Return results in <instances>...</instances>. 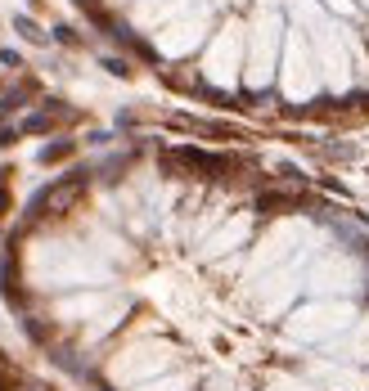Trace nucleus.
Here are the masks:
<instances>
[{
	"instance_id": "obj_1",
	"label": "nucleus",
	"mask_w": 369,
	"mask_h": 391,
	"mask_svg": "<svg viewBox=\"0 0 369 391\" xmlns=\"http://www.w3.org/2000/svg\"><path fill=\"white\" fill-rule=\"evenodd\" d=\"M81 194H86V171H72V176H63V180H54V185H45L41 194L27 203V221L72 212V207L81 203Z\"/></svg>"
},
{
	"instance_id": "obj_2",
	"label": "nucleus",
	"mask_w": 369,
	"mask_h": 391,
	"mask_svg": "<svg viewBox=\"0 0 369 391\" xmlns=\"http://www.w3.org/2000/svg\"><path fill=\"white\" fill-rule=\"evenodd\" d=\"M63 158H72V140H59V144H45L41 149V162L50 167V162H63Z\"/></svg>"
},
{
	"instance_id": "obj_3",
	"label": "nucleus",
	"mask_w": 369,
	"mask_h": 391,
	"mask_svg": "<svg viewBox=\"0 0 369 391\" xmlns=\"http://www.w3.org/2000/svg\"><path fill=\"white\" fill-rule=\"evenodd\" d=\"M14 27H18V32H23V36H27V41H45V32H41V27H36V23H32V18H18V23H14Z\"/></svg>"
},
{
	"instance_id": "obj_4",
	"label": "nucleus",
	"mask_w": 369,
	"mask_h": 391,
	"mask_svg": "<svg viewBox=\"0 0 369 391\" xmlns=\"http://www.w3.org/2000/svg\"><path fill=\"white\" fill-rule=\"evenodd\" d=\"M104 68H108V72H117V77H126V72H131V68H126V63H122V59H108V63H104Z\"/></svg>"
},
{
	"instance_id": "obj_5",
	"label": "nucleus",
	"mask_w": 369,
	"mask_h": 391,
	"mask_svg": "<svg viewBox=\"0 0 369 391\" xmlns=\"http://www.w3.org/2000/svg\"><path fill=\"white\" fill-rule=\"evenodd\" d=\"M5 207H9V198H5V171H0V216H5Z\"/></svg>"
}]
</instances>
